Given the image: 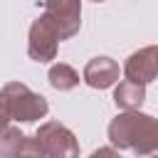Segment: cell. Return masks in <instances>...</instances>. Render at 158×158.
I'll return each mask as SVG.
<instances>
[{
	"instance_id": "8fae6325",
	"label": "cell",
	"mask_w": 158,
	"mask_h": 158,
	"mask_svg": "<svg viewBox=\"0 0 158 158\" xmlns=\"http://www.w3.org/2000/svg\"><path fill=\"white\" fill-rule=\"evenodd\" d=\"M17 158H44V151H42L40 138H37V136H25Z\"/></svg>"
},
{
	"instance_id": "5b68a950",
	"label": "cell",
	"mask_w": 158,
	"mask_h": 158,
	"mask_svg": "<svg viewBox=\"0 0 158 158\" xmlns=\"http://www.w3.org/2000/svg\"><path fill=\"white\" fill-rule=\"evenodd\" d=\"M57 44L59 37L54 32V27L40 15L32 25H30V37H27V54L35 62H49L57 57Z\"/></svg>"
},
{
	"instance_id": "7a4b0ae2",
	"label": "cell",
	"mask_w": 158,
	"mask_h": 158,
	"mask_svg": "<svg viewBox=\"0 0 158 158\" xmlns=\"http://www.w3.org/2000/svg\"><path fill=\"white\" fill-rule=\"evenodd\" d=\"M0 104L7 114V118L12 121H22V123H32L37 118H44L49 111V104L44 96L35 94L27 84L22 81H10L0 89Z\"/></svg>"
},
{
	"instance_id": "9a60e30c",
	"label": "cell",
	"mask_w": 158,
	"mask_h": 158,
	"mask_svg": "<svg viewBox=\"0 0 158 158\" xmlns=\"http://www.w3.org/2000/svg\"><path fill=\"white\" fill-rule=\"evenodd\" d=\"M153 158H158V156H153Z\"/></svg>"
},
{
	"instance_id": "8992f818",
	"label": "cell",
	"mask_w": 158,
	"mask_h": 158,
	"mask_svg": "<svg viewBox=\"0 0 158 158\" xmlns=\"http://www.w3.org/2000/svg\"><path fill=\"white\" fill-rule=\"evenodd\" d=\"M123 74L128 81H136V84H148L158 77V47H141L138 52H133L128 59H126V67H123Z\"/></svg>"
},
{
	"instance_id": "ba28073f",
	"label": "cell",
	"mask_w": 158,
	"mask_h": 158,
	"mask_svg": "<svg viewBox=\"0 0 158 158\" xmlns=\"http://www.w3.org/2000/svg\"><path fill=\"white\" fill-rule=\"evenodd\" d=\"M146 99V86L143 84H136V81H121L116 89H114V101L118 109L123 111H138L141 104Z\"/></svg>"
},
{
	"instance_id": "30bf717a",
	"label": "cell",
	"mask_w": 158,
	"mask_h": 158,
	"mask_svg": "<svg viewBox=\"0 0 158 158\" xmlns=\"http://www.w3.org/2000/svg\"><path fill=\"white\" fill-rule=\"evenodd\" d=\"M25 141V133L17 126H2L0 128V158H17L20 146Z\"/></svg>"
},
{
	"instance_id": "9c48e42d",
	"label": "cell",
	"mask_w": 158,
	"mask_h": 158,
	"mask_svg": "<svg viewBox=\"0 0 158 158\" xmlns=\"http://www.w3.org/2000/svg\"><path fill=\"white\" fill-rule=\"evenodd\" d=\"M47 79H49V84H52L57 91H69V89H74V86L79 84V74H77V69L69 67V64H64V62L52 64Z\"/></svg>"
},
{
	"instance_id": "3957f363",
	"label": "cell",
	"mask_w": 158,
	"mask_h": 158,
	"mask_svg": "<svg viewBox=\"0 0 158 158\" xmlns=\"http://www.w3.org/2000/svg\"><path fill=\"white\" fill-rule=\"evenodd\" d=\"M42 17L54 27L59 40H69L81 27V0H44Z\"/></svg>"
},
{
	"instance_id": "6da1fadb",
	"label": "cell",
	"mask_w": 158,
	"mask_h": 158,
	"mask_svg": "<svg viewBox=\"0 0 158 158\" xmlns=\"http://www.w3.org/2000/svg\"><path fill=\"white\" fill-rule=\"evenodd\" d=\"M109 141L118 151H131L138 158L158 151V118L141 111H123L109 123Z\"/></svg>"
},
{
	"instance_id": "4fadbf2b",
	"label": "cell",
	"mask_w": 158,
	"mask_h": 158,
	"mask_svg": "<svg viewBox=\"0 0 158 158\" xmlns=\"http://www.w3.org/2000/svg\"><path fill=\"white\" fill-rule=\"evenodd\" d=\"M7 121H10V118H7V114H5V109H2V104H0V128L7 126Z\"/></svg>"
},
{
	"instance_id": "277c9868",
	"label": "cell",
	"mask_w": 158,
	"mask_h": 158,
	"mask_svg": "<svg viewBox=\"0 0 158 158\" xmlns=\"http://www.w3.org/2000/svg\"><path fill=\"white\" fill-rule=\"evenodd\" d=\"M35 136L40 138L44 156H49V158H79V141L74 138V133L64 123L47 121L40 126V131Z\"/></svg>"
},
{
	"instance_id": "52a82bcc",
	"label": "cell",
	"mask_w": 158,
	"mask_h": 158,
	"mask_svg": "<svg viewBox=\"0 0 158 158\" xmlns=\"http://www.w3.org/2000/svg\"><path fill=\"white\" fill-rule=\"evenodd\" d=\"M84 81L91 89H109L118 81V64L111 57H94L84 67Z\"/></svg>"
},
{
	"instance_id": "7c38bea8",
	"label": "cell",
	"mask_w": 158,
	"mask_h": 158,
	"mask_svg": "<svg viewBox=\"0 0 158 158\" xmlns=\"http://www.w3.org/2000/svg\"><path fill=\"white\" fill-rule=\"evenodd\" d=\"M89 158H121L118 156V151L116 148H111V146H104V148H96Z\"/></svg>"
},
{
	"instance_id": "5bb4252c",
	"label": "cell",
	"mask_w": 158,
	"mask_h": 158,
	"mask_svg": "<svg viewBox=\"0 0 158 158\" xmlns=\"http://www.w3.org/2000/svg\"><path fill=\"white\" fill-rule=\"evenodd\" d=\"M94 2H104V0H94Z\"/></svg>"
}]
</instances>
